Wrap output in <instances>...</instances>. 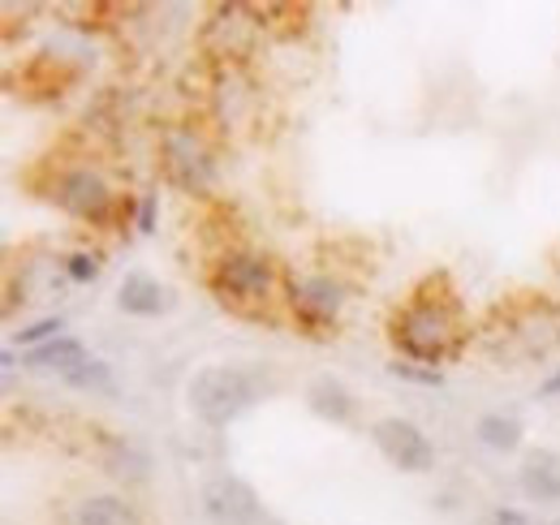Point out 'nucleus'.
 Instances as JSON below:
<instances>
[{
    "mask_svg": "<svg viewBox=\"0 0 560 525\" xmlns=\"http://www.w3.org/2000/svg\"><path fill=\"white\" fill-rule=\"evenodd\" d=\"M293 298H298L302 311H315V315H337V311H341V284H332V280H324V276L293 284Z\"/></svg>",
    "mask_w": 560,
    "mask_h": 525,
    "instance_id": "nucleus-12",
    "label": "nucleus"
},
{
    "mask_svg": "<svg viewBox=\"0 0 560 525\" xmlns=\"http://www.w3.org/2000/svg\"><path fill=\"white\" fill-rule=\"evenodd\" d=\"M73 525H139V513L117 495H91L78 504Z\"/></svg>",
    "mask_w": 560,
    "mask_h": 525,
    "instance_id": "nucleus-11",
    "label": "nucleus"
},
{
    "mask_svg": "<svg viewBox=\"0 0 560 525\" xmlns=\"http://www.w3.org/2000/svg\"><path fill=\"white\" fill-rule=\"evenodd\" d=\"M306 400H311V409H315L319 418H328V422H350L353 396H350V388H346L341 380L319 375V380L306 388Z\"/></svg>",
    "mask_w": 560,
    "mask_h": 525,
    "instance_id": "nucleus-10",
    "label": "nucleus"
},
{
    "mask_svg": "<svg viewBox=\"0 0 560 525\" xmlns=\"http://www.w3.org/2000/svg\"><path fill=\"white\" fill-rule=\"evenodd\" d=\"M479 440L495 448V453H513L517 444H522V422L517 418H504V413H488V418H479Z\"/></svg>",
    "mask_w": 560,
    "mask_h": 525,
    "instance_id": "nucleus-13",
    "label": "nucleus"
},
{
    "mask_svg": "<svg viewBox=\"0 0 560 525\" xmlns=\"http://www.w3.org/2000/svg\"><path fill=\"white\" fill-rule=\"evenodd\" d=\"M539 393H544V396H557L560 393V371L552 375V380H548V384H544V388H539Z\"/></svg>",
    "mask_w": 560,
    "mask_h": 525,
    "instance_id": "nucleus-20",
    "label": "nucleus"
},
{
    "mask_svg": "<svg viewBox=\"0 0 560 525\" xmlns=\"http://www.w3.org/2000/svg\"><path fill=\"white\" fill-rule=\"evenodd\" d=\"M117 306L126 311V315H160V311H168V293L160 289V280H151V276H142V271H130L126 280H121V289H117Z\"/></svg>",
    "mask_w": 560,
    "mask_h": 525,
    "instance_id": "nucleus-8",
    "label": "nucleus"
},
{
    "mask_svg": "<svg viewBox=\"0 0 560 525\" xmlns=\"http://www.w3.org/2000/svg\"><path fill=\"white\" fill-rule=\"evenodd\" d=\"M203 513L211 525H255L259 522V495L242 478H211L203 487Z\"/></svg>",
    "mask_w": 560,
    "mask_h": 525,
    "instance_id": "nucleus-3",
    "label": "nucleus"
},
{
    "mask_svg": "<svg viewBox=\"0 0 560 525\" xmlns=\"http://www.w3.org/2000/svg\"><path fill=\"white\" fill-rule=\"evenodd\" d=\"M70 276L78 280V284L95 280V276H100V255H73V259H70Z\"/></svg>",
    "mask_w": 560,
    "mask_h": 525,
    "instance_id": "nucleus-17",
    "label": "nucleus"
},
{
    "mask_svg": "<svg viewBox=\"0 0 560 525\" xmlns=\"http://www.w3.org/2000/svg\"><path fill=\"white\" fill-rule=\"evenodd\" d=\"M108 202H113L108 186H104L95 173H86V168H78V173H70V177L61 182V207L73 211V215H82V220L104 215V211H108Z\"/></svg>",
    "mask_w": 560,
    "mask_h": 525,
    "instance_id": "nucleus-6",
    "label": "nucleus"
},
{
    "mask_svg": "<svg viewBox=\"0 0 560 525\" xmlns=\"http://www.w3.org/2000/svg\"><path fill=\"white\" fill-rule=\"evenodd\" d=\"M488 525H535L526 513H517V509H500V513H491Z\"/></svg>",
    "mask_w": 560,
    "mask_h": 525,
    "instance_id": "nucleus-18",
    "label": "nucleus"
},
{
    "mask_svg": "<svg viewBox=\"0 0 560 525\" xmlns=\"http://www.w3.org/2000/svg\"><path fill=\"white\" fill-rule=\"evenodd\" d=\"M557 525H560V522H557Z\"/></svg>",
    "mask_w": 560,
    "mask_h": 525,
    "instance_id": "nucleus-21",
    "label": "nucleus"
},
{
    "mask_svg": "<svg viewBox=\"0 0 560 525\" xmlns=\"http://www.w3.org/2000/svg\"><path fill=\"white\" fill-rule=\"evenodd\" d=\"M73 388H113V375L104 362H82L73 375H66Z\"/></svg>",
    "mask_w": 560,
    "mask_h": 525,
    "instance_id": "nucleus-14",
    "label": "nucleus"
},
{
    "mask_svg": "<svg viewBox=\"0 0 560 525\" xmlns=\"http://www.w3.org/2000/svg\"><path fill=\"white\" fill-rule=\"evenodd\" d=\"M186 396L208 427H229L237 413H246L259 400V380L242 366H208L190 380Z\"/></svg>",
    "mask_w": 560,
    "mask_h": 525,
    "instance_id": "nucleus-1",
    "label": "nucleus"
},
{
    "mask_svg": "<svg viewBox=\"0 0 560 525\" xmlns=\"http://www.w3.org/2000/svg\"><path fill=\"white\" fill-rule=\"evenodd\" d=\"M66 331L61 319H39V324H31V328L18 331V345H26V349H39V345H48V340H57Z\"/></svg>",
    "mask_w": 560,
    "mask_h": 525,
    "instance_id": "nucleus-15",
    "label": "nucleus"
},
{
    "mask_svg": "<svg viewBox=\"0 0 560 525\" xmlns=\"http://www.w3.org/2000/svg\"><path fill=\"white\" fill-rule=\"evenodd\" d=\"M82 362H91V358H86V349L73 336H57V340H48V345H39V349L26 353V366H35V371H61V375H73Z\"/></svg>",
    "mask_w": 560,
    "mask_h": 525,
    "instance_id": "nucleus-9",
    "label": "nucleus"
},
{
    "mask_svg": "<svg viewBox=\"0 0 560 525\" xmlns=\"http://www.w3.org/2000/svg\"><path fill=\"white\" fill-rule=\"evenodd\" d=\"M371 440H375V448L388 457V465H397V469H406V474H427V469L435 465L431 440L422 435L415 422H406V418H380V422L371 427Z\"/></svg>",
    "mask_w": 560,
    "mask_h": 525,
    "instance_id": "nucleus-2",
    "label": "nucleus"
},
{
    "mask_svg": "<svg viewBox=\"0 0 560 525\" xmlns=\"http://www.w3.org/2000/svg\"><path fill=\"white\" fill-rule=\"evenodd\" d=\"M448 319L435 311V306H415L406 319H401V340H406V349L422 358V362H440L444 358V349H448Z\"/></svg>",
    "mask_w": 560,
    "mask_h": 525,
    "instance_id": "nucleus-4",
    "label": "nucleus"
},
{
    "mask_svg": "<svg viewBox=\"0 0 560 525\" xmlns=\"http://www.w3.org/2000/svg\"><path fill=\"white\" fill-rule=\"evenodd\" d=\"M151 224H155V198H142V207H139V229H142V233H151Z\"/></svg>",
    "mask_w": 560,
    "mask_h": 525,
    "instance_id": "nucleus-19",
    "label": "nucleus"
},
{
    "mask_svg": "<svg viewBox=\"0 0 560 525\" xmlns=\"http://www.w3.org/2000/svg\"><path fill=\"white\" fill-rule=\"evenodd\" d=\"M522 491L539 504H552L560 500V453H548V448H535L522 460V474H517Z\"/></svg>",
    "mask_w": 560,
    "mask_h": 525,
    "instance_id": "nucleus-5",
    "label": "nucleus"
},
{
    "mask_svg": "<svg viewBox=\"0 0 560 525\" xmlns=\"http://www.w3.org/2000/svg\"><path fill=\"white\" fill-rule=\"evenodd\" d=\"M220 284L233 298H264L272 284V267L264 259H250V255H233L220 267Z\"/></svg>",
    "mask_w": 560,
    "mask_h": 525,
    "instance_id": "nucleus-7",
    "label": "nucleus"
},
{
    "mask_svg": "<svg viewBox=\"0 0 560 525\" xmlns=\"http://www.w3.org/2000/svg\"><path fill=\"white\" fill-rule=\"evenodd\" d=\"M388 371H393L397 380H406V384H422V388H440V384H444L440 371H422V366H415V362H393Z\"/></svg>",
    "mask_w": 560,
    "mask_h": 525,
    "instance_id": "nucleus-16",
    "label": "nucleus"
}]
</instances>
